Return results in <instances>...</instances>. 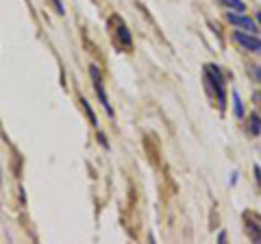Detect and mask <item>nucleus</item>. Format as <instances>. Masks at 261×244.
I'll return each instance as SVG.
<instances>
[{
  "mask_svg": "<svg viewBox=\"0 0 261 244\" xmlns=\"http://www.w3.org/2000/svg\"><path fill=\"white\" fill-rule=\"evenodd\" d=\"M109 37H111V44L118 48L120 53H130L133 51V35H130V31L126 27V22L120 18L118 13H113L109 22Z\"/></svg>",
  "mask_w": 261,
  "mask_h": 244,
  "instance_id": "nucleus-2",
  "label": "nucleus"
},
{
  "mask_svg": "<svg viewBox=\"0 0 261 244\" xmlns=\"http://www.w3.org/2000/svg\"><path fill=\"white\" fill-rule=\"evenodd\" d=\"M89 77H92L94 92H96V96H98V101H100V105L105 107V111H107V116H111V118H113V107H111V103H109L107 92H105L102 75H100V70H98V66H89Z\"/></svg>",
  "mask_w": 261,
  "mask_h": 244,
  "instance_id": "nucleus-3",
  "label": "nucleus"
},
{
  "mask_svg": "<svg viewBox=\"0 0 261 244\" xmlns=\"http://www.w3.org/2000/svg\"><path fill=\"white\" fill-rule=\"evenodd\" d=\"M220 5H224L231 11H246V3L244 0H218Z\"/></svg>",
  "mask_w": 261,
  "mask_h": 244,
  "instance_id": "nucleus-7",
  "label": "nucleus"
},
{
  "mask_svg": "<svg viewBox=\"0 0 261 244\" xmlns=\"http://www.w3.org/2000/svg\"><path fill=\"white\" fill-rule=\"evenodd\" d=\"M233 42L240 44L244 51L261 55V39H259L255 33H246V31H235V33H233Z\"/></svg>",
  "mask_w": 261,
  "mask_h": 244,
  "instance_id": "nucleus-5",
  "label": "nucleus"
},
{
  "mask_svg": "<svg viewBox=\"0 0 261 244\" xmlns=\"http://www.w3.org/2000/svg\"><path fill=\"white\" fill-rule=\"evenodd\" d=\"M202 81L207 85V92L214 96L216 103H218V109L224 111V105H226V81H224V75L220 66L216 63H207L202 68Z\"/></svg>",
  "mask_w": 261,
  "mask_h": 244,
  "instance_id": "nucleus-1",
  "label": "nucleus"
},
{
  "mask_svg": "<svg viewBox=\"0 0 261 244\" xmlns=\"http://www.w3.org/2000/svg\"><path fill=\"white\" fill-rule=\"evenodd\" d=\"M233 111H235V116H238V118L246 116V111H244V105H242V99H240L238 92H233Z\"/></svg>",
  "mask_w": 261,
  "mask_h": 244,
  "instance_id": "nucleus-9",
  "label": "nucleus"
},
{
  "mask_svg": "<svg viewBox=\"0 0 261 244\" xmlns=\"http://www.w3.org/2000/svg\"><path fill=\"white\" fill-rule=\"evenodd\" d=\"M50 3H53L55 11L59 13V15H63V13H65V7H63V3H61V0H50Z\"/></svg>",
  "mask_w": 261,
  "mask_h": 244,
  "instance_id": "nucleus-12",
  "label": "nucleus"
},
{
  "mask_svg": "<svg viewBox=\"0 0 261 244\" xmlns=\"http://www.w3.org/2000/svg\"><path fill=\"white\" fill-rule=\"evenodd\" d=\"M248 72H250V77L255 79L257 83L261 85V66H250V70H248Z\"/></svg>",
  "mask_w": 261,
  "mask_h": 244,
  "instance_id": "nucleus-11",
  "label": "nucleus"
},
{
  "mask_svg": "<svg viewBox=\"0 0 261 244\" xmlns=\"http://www.w3.org/2000/svg\"><path fill=\"white\" fill-rule=\"evenodd\" d=\"M248 131L252 135H259L261 133V118L257 116V113H250V116H248Z\"/></svg>",
  "mask_w": 261,
  "mask_h": 244,
  "instance_id": "nucleus-8",
  "label": "nucleus"
},
{
  "mask_svg": "<svg viewBox=\"0 0 261 244\" xmlns=\"http://www.w3.org/2000/svg\"><path fill=\"white\" fill-rule=\"evenodd\" d=\"M224 18H226L228 24H233V27L246 31V33H257V27H259V24L252 20L250 15H244V11H228Z\"/></svg>",
  "mask_w": 261,
  "mask_h": 244,
  "instance_id": "nucleus-4",
  "label": "nucleus"
},
{
  "mask_svg": "<svg viewBox=\"0 0 261 244\" xmlns=\"http://www.w3.org/2000/svg\"><path fill=\"white\" fill-rule=\"evenodd\" d=\"M250 214V211H248ZM244 223H246V231L252 238V242H259L261 240V218L257 214H250V218L244 214Z\"/></svg>",
  "mask_w": 261,
  "mask_h": 244,
  "instance_id": "nucleus-6",
  "label": "nucleus"
},
{
  "mask_svg": "<svg viewBox=\"0 0 261 244\" xmlns=\"http://www.w3.org/2000/svg\"><path fill=\"white\" fill-rule=\"evenodd\" d=\"M252 101H255V105L261 109V89H259V92H252Z\"/></svg>",
  "mask_w": 261,
  "mask_h": 244,
  "instance_id": "nucleus-13",
  "label": "nucleus"
},
{
  "mask_svg": "<svg viewBox=\"0 0 261 244\" xmlns=\"http://www.w3.org/2000/svg\"><path fill=\"white\" fill-rule=\"evenodd\" d=\"M257 24H259V29H261V11H257Z\"/></svg>",
  "mask_w": 261,
  "mask_h": 244,
  "instance_id": "nucleus-14",
  "label": "nucleus"
},
{
  "mask_svg": "<svg viewBox=\"0 0 261 244\" xmlns=\"http://www.w3.org/2000/svg\"><path fill=\"white\" fill-rule=\"evenodd\" d=\"M81 105H83V109H85V113H87V118H89V122H92V127H98V120H96V116H94V111H92V105H89L85 99H81Z\"/></svg>",
  "mask_w": 261,
  "mask_h": 244,
  "instance_id": "nucleus-10",
  "label": "nucleus"
}]
</instances>
